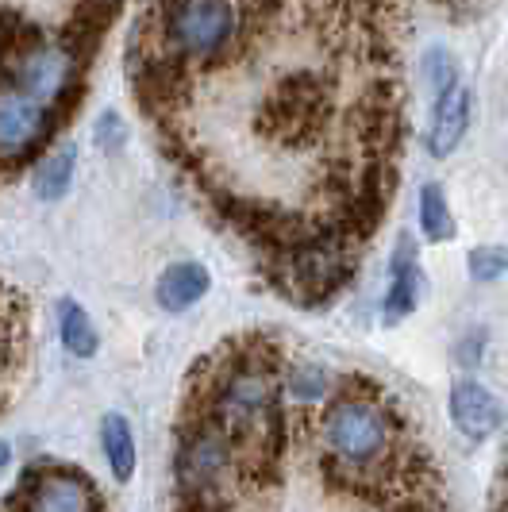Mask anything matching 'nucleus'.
<instances>
[{
  "instance_id": "nucleus-2",
  "label": "nucleus",
  "mask_w": 508,
  "mask_h": 512,
  "mask_svg": "<svg viewBox=\"0 0 508 512\" xmlns=\"http://www.w3.org/2000/svg\"><path fill=\"white\" fill-rule=\"evenodd\" d=\"M239 462L231 451V439L212 424L197 420L181 432L178 447V489L197 505H228V489H235Z\"/></svg>"
},
{
  "instance_id": "nucleus-8",
  "label": "nucleus",
  "mask_w": 508,
  "mask_h": 512,
  "mask_svg": "<svg viewBox=\"0 0 508 512\" xmlns=\"http://www.w3.org/2000/svg\"><path fill=\"white\" fill-rule=\"evenodd\" d=\"M35 493H31V509H93L97 497L93 486L81 478V474H43L35 478Z\"/></svg>"
},
{
  "instance_id": "nucleus-9",
  "label": "nucleus",
  "mask_w": 508,
  "mask_h": 512,
  "mask_svg": "<svg viewBox=\"0 0 508 512\" xmlns=\"http://www.w3.org/2000/svg\"><path fill=\"white\" fill-rule=\"evenodd\" d=\"M204 293H208V270L201 262H174L158 278V305L170 312H185L189 305H197Z\"/></svg>"
},
{
  "instance_id": "nucleus-18",
  "label": "nucleus",
  "mask_w": 508,
  "mask_h": 512,
  "mask_svg": "<svg viewBox=\"0 0 508 512\" xmlns=\"http://www.w3.org/2000/svg\"><path fill=\"white\" fill-rule=\"evenodd\" d=\"M93 139L101 143L104 151H120V147H124V139H127L124 120H120L116 112H104L101 120H97V131H93Z\"/></svg>"
},
{
  "instance_id": "nucleus-14",
  "label": "nucleus",
  "mask_w": 508,
  "mask_h": 512,
  "mask_svg": "<svg viewBox=\"0 0 508 512\" xmlns=\"http://www.w3.org/2000/svg\"><path fill=\"white\" fill-rule=\"evenodd\" d=\"M420 224H424V235H428L432 243L455 239L451 208H447V197H443V189H439L435 181H428V185L420 189Z\"/></svg>"
},
{
  "instance_id": "nucleus-3",
  "label": "nucleus",
  "mask_w": 508,
  "mask_h": 512,
  "mask_svg": "<svg viewBox=\"0 0 508 512\" xmlns=\"http://www.w3.org/2000/svg\"><path fill=\"white\" fill-rule=\"evenodd\" d=\"M47 104L31 101L20 89L0 93V154H24L47 135Z\"/></svg>"
},
{
  "instance_id": "nucleus-5",
  "label": "nucleus",
  "mask_w": 508,
  "mask_h": 512,
  "mask_svg": "<svg viewBox=\"0 0 508 512\" xmlns=\"http://www.w3.org/2000/svg\"><path fill=\"white\" fill-rule=\"evenodd\" d=\"M451 420L462 436L485 439L501 428V405L482 382H455L451 389Z\"/></svg>"
},
{
  "instance_id": "nucleus-1",
  "label": "nucleus",
  "mask_w": 508,
  "mask_h": 512,
  "mask_svg": "<svg viewBox=\"0 0 508 512\" xmlns=\"http://www.w3.org/2000/svg\"><path fill=\"white\" fill-rule=\"evenodd\" d=\"M320 447L328 459V478L343 489H389L381 462L420 486L424 478H432L424 462L408 455V428L370 382H358V389H343L339 397H331L320 416Z\"/></svg>"
},
{
  "instance_id": "nucleus-10",
  "label": "nucleus",
  "mask_w": 508,
  "mask_h": 512,
  "mask_svg": "<svg viewBox=\"0 0 508 512\" xmlns=\"http://www.w3.org/2000/svg\"><path fill=\"white\" fill-rule=\"evenodd\" d=\"M24 332V305L0 285V393H4L8 378L16 374L20 359H24Z\"/></svg>"
},
{
  "instance_id": "nucleus-13",
  "label": "nucleus",
  "mask_w": 508,
  "mask_h": 512,
  "mask_svg": "<svg viewBox=\"0 0 508 512\" xmlns=\"http://www.w3.org/2000/svg\"><path fill=\"white\" fill-rule=\"evenodd\" d=\"M74 166H77L74 147L54 151L51 158L39 166V174H35V193H39V201H58V197L70 189V181H74Z\"/></svg>"
},
{
  "instance_id": "nucleus-17",
  "label": "nucleus",
  "mask_w": 508,
  "mask_h": 512,
  "mask_svg": "<svg viewBox=\"0 0 508 512\" xmlns=\"http://www.w3.org/2000/svg\"><path fill=\"white\" fill-rule=\"evenodd\" d=\"M466 266H470V274H474L478 282H493V278L505 274L508 255L501 251V247H478V251H470Z\"/></svg>"
},
{
  "instance_id": "nucleus-15",
  "label": "nucleus",
  "mask_w": 508,
  "mask_h": 512,
  "mask_svg": "<svg viewBox=\"0 0 508 512\" xmlns=\"http://www.w3.org/2000/svg\"><path fill=\"white\" fill-rule=\"evenodd\" d=\"M285 389H289V397H297L305 405H320V401H328V374L316 362H301V366L289 370Z\"/></svg>"
},
{
  "instance_id": "nucleus-6",
  "label": "nucleus",
  "mask_w": 508,
  "mask_h": 512,
  "mask_svg": "<svg viewBox=\"0 0 508 512\" xmlns=\"http://www.w3.org/2000/svg\"><path fill=\"white\" fill-rule=\"evenodd\" d=\"M470 89L466 85H451L447 93H439L432 116V131H428V151L435 158H447L462 143V135L470 128Z\"/></svg>"
},
{
  "instance_id": "nucleus-19",
  "label": "nucleus",
  "mask_w": 508,
  "mask_h": 512,
  "mask_svg": "<svg viewBox=\"0 0 508 512\" xmlns=\"http://www.w3.org/2000/svg\"><path fill=\"white\" fill-rule=\"evenodd\" d=\"M8 459H12V447H8V443H0V474H4V466H8Z\"/></svg>"
},
{
  "instance_id": "nucleus-7",
  "label": "nucleus",
  "mask_w": 508,
  "mask_h": 512,
  "mask_svg": "<svg viewBox=\"0 0 508 512\" xmlns=\"http://www.w3.org/2000/svg\"><path fill=\"white\" fill-rule=\"evenodd\" d=\"M420 297V270H416V251L408 243V235H401V247L393 255V285L381 301V320L385 324H401L408 312L416 308Z\"/></svg>"
},
{
  "instance_id": "nucleus-4",
  "label": "nucleus",
  "mask_w": 508,
  "mask_h": 512,
  "mask_svg": "<svg viewBox=\"0 0 508 512\" xmlns=\"http://www.w3.org/2000/svg\"><path fill=\"white\" fill-rule=\"evenodd\" d=\"M70 77H74V58L62 47H31L24 54V62H20V70H16L12 89L27 93L31 101L51 104L70 85Z\"/></svg>"
},
{
  "instance_id": "nucleus-16",
  "label": "nucleus",
  "mask_w": 508,
  "mask_h": 512,
  "mask_svg": "<svg viewBox=\"0 0 508 512\" xmlns=\"http://www.w3.org/2000/svg\"><path fill=\"white\" fill-rule=\"evenodd\" d=\"M424 81H428V89H432L435 97L455 85V58H451V51L432 47V51L424 54Z\"/></svg>"
},
{
  "instance_id": "nucleus-12",
  "label": "nucleus",
  "mask_w": 508,
  "mask_h": 512,
  "mask_svg": "<svg viewBox=\"0 0 508 512\" xmlns=\"http://www.w3.org/2000/svg\"><path fill=\"white\" fill-rule=\"evenodd\" d=\"M58 332H62V347L77 355V359H89L97 351V328L93 320L85 316V308L77 301H62L58 308Z\"/></svg>"
},
{
  "instance_id": "nucleus-11",
  "label": "nucleus",
  "mask_w": 508,
  "mask_h": 512,
  "mask_svg": "<svg viewBox=\"0 0 508 512\" xmlns=\"http://www.w3.org/2000/svg\"><path fill=\"white\" fill-rule=\"evenodd\" d=\"M101 443L116 482H127L135 474V436H131V424L120 412H108L101 420Z\"/></svg>"
}]
</instances>
